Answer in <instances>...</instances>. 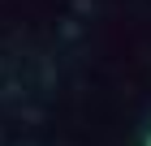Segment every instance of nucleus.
I'll return each instance as SVG.
<instances>
[{"label": "nucleus", "mask_w": 151, "mask_h": 146, "mask_svg": "<svg viewBox=\"0 0 151 146\" xmlns=\"http://www.w3.org/2000/svg\"><path fill=\"white\" fill-rule=\"evenodd\" d=\"M147 146H151V137H147Z\"/></svg>", "instance_id": "f257e3e1"}]
</instances>
